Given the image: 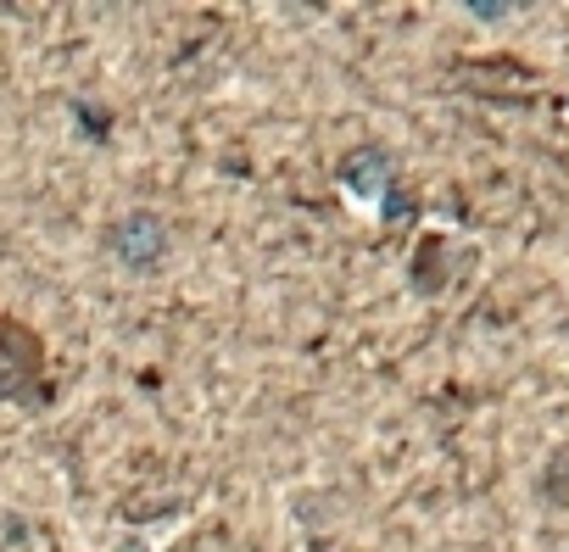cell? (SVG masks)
<instances>
[{"label":"cell","mask_w":569,"mask_h":552,"mask_svg":"<svg viewBox=\"0 0 569 552\" xmlns=\"http://www.w3.org/2000/svg\"><path fill=\"white\" fill-rule=\"evenodd\" d=\"M0 402L23 413H46L57 402L46 335L18 313H0Z\"/></svg>","instance_id":"cell-1"},{"label":"cell","mask_w":569,"mask_h":552,"mask_svg":"<svg viewBox=\"0 0 569 552\" xmlns=\"http://www.w3.org/2000/svg\"><path fill=\"white\" fill-rule=\"evenodd\" d=\"M336 184H341V195L358 201V207H391V212H397L402 168H397V157H391L380 140H363V145H352V151L336 162Z\"/></svg>","instance_id":"cell-2"},{"label":"cell","mask_w":569,"mask_h":552,"mask_svg":"<svg viewBox=\"0 0 569 552\" xmlns=\"http://www.w3.org/2000/svg\"><path fill=\"white\" fill-rule=\"evenodd\" d=\"M168 245H173V229H168V218L151 212V207H134V212H123V218L107 223V251H112L129 273H151V268L168 257Z\"/></svg>","instance_id":"cell-3"},{"label":"cell","mask_w":569,"mask_h":552,"mask_svg":"<svg viewBox=\"0 0 569 552\" xmlns=\"http://www.w3.org/2000/svg\"><path fill=\"white\" fill-rule=\"evenodd\" d=\"M408 285H413V297H425V302H441L447 285H452V245H447L436 229L419 234V245H413V257H408Z\"/></svg>","instance_id":"cell-4"},{"label":"cell","mask_w":569,"mask_h":552,"mask_svg":"<svg viewBox=\"0 0 569 552\" xmlns=\"http://www.w3.org/2000/svg\"><path fill=\"white\" fill-rule=\"evenodd\" d=\"M73 118L90 129V140H107V129H112V112H101V107H90V101H73Z\"/></svg>","instance_id":"cell-5"}]
</instances>
